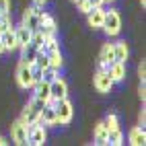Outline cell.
Masks as SVG:
<instances>
[{"instance_id": "obj_28", "label": "cell", "mask_w": 146, "mask_h": 146, "mask_svg": "<svg viewBox=\"0 0 146 146\" xmlns=\"http://www.w3.org/2000/svg\"><path fill=\"white\" fill-rule=\"evenodd\" d=\"M35 64L39 66V68H47L50 66V58H47V54H37V58H35Z\"/></svg>"}, {"instance_id": "obj_19", "label": "cell", "mask_w": 146, "mask_h": 146, "mask_svg": "<svg viewBox=\"0 0 146 146\" xmlns=\"http://www.w3.org/2000/svg\"><path fill=\"white\" fill-rule=\"evenodd\" d=\"M93 136H95V144H99V146L107 144V128H105L103 121L95 125V134Z\"/></svg>"}, {"instance_id": "obj_21", "label": "cell", "mask_w": 146, "mask_h": 146, "mask_svg": "<svg viewBox=\"0 0 146 146\" xmlns=\"http://www.w3.org/2000/svg\"><path fill=\"white\" fill-rule=\"evenodd\" d=\"M56 50H60V45H58V41H56V35H54V37H45L43 45L39 47L41 54H52V52H56Z\"/></svg>"}, {"instance_id": "obj_10", "label": "cell", "mask_w": 146, "mask_h": 146, "mask_svg": "<svg viewBox=\"0 0 146 146\" xmlns=\"http://www.w3.org/2000/svg\"><path fill=\"white\" fill-rule=\"evenodd\" d=\"M103 17H105V11L101 6H93L89 13H86V21H89V25L93 29H99L103 25Z\"/></svg>"}, {"instance_id": "obj_15", "label": "cell", "mask_w": 146, "mask_h": 146, "mask_svg": "<svg viewBox=\"0 0 146 146\" xmlns=\"http://www.w3.org/2000/svg\"><path fill=\"white\" fill-rule=\"evenodd\" d=\"M109 76L113 82H121L125 78V62H113L109 68Z\"/></svg>"}, {"instance_id": "obj_3", "label": "cell", "mask_w": 146, "mask_h": 146, "mask_svg": "<svg viewBox=\"0 0 146 146\" xmlns=\"http://www.w3.org/2000/svg\"><path fill=\"white\" fill-rule=\"evenodd\" d=\"M103 29H105V33L107 35H117L119 33V29H121V17H119V13L117 11H109V13H105V17H103V25H101Z\"/></svg>"}, {"instance_id": "obj_29", "label": "cell", "mask_w": 146, "mask_h": 146, "mask_svg": "<svg viewBox=\"0 0 146 146\" xmlns=\"http://www.w3.org/2000/svg\"><path fill=\"white\" fill-rule=\"evenodd\" d=\"M29 66H31V76H33V82H39V80H41V70H43V68H39L35 62H33V64H29Z\"/></svg>"}, {"instance_id": "obj_37", "label": "cell", "mask_w": 146, "mask_h": 146, "mask_svg": "<svg viewBox=\"0 0 146 146\" xmlns=\"http://www.w3.org/2000/svg\"><path fill=\"white\" fill-rule=\"evenodd\" d=\"M140 2H142V6H144V4H146V0H140Z\"/></svg>"}, {"instance_id": "obj_17", "label": "cell", "mask_w": 146, "mask_h": 146, "mask_svg": "<svg viewBox=\"0 0 146 146\" xmlns=\"http://www.w3.org/2000/svg\"><path fill=\"white\" fill-rule=\"evenodd\" d=\"M21 52H23V54H21V62H25V64H33L35 58H37V54H39V50H37V47H33L31 43L23 45Z\"/></svg>"}, {"instance_id": "obj_5", "label": "cell", "mask_w": 146, "mask_h": 146, "mask_svg": "<svg viewBox=\"0 0 146 146\" xmlns=\"http://www.w3.org/2000/svg\"><path fill=\"white\" fill-rule=\"evenodd\" d=\"M17 82L21 89H31L35 84L33 82V76H31V66L25 64V62H19L17 66Z\"/></svg>"}, {"instance_id": "obj_23", "label": "cell", "mask_w": 146, "mask_h": 146, "mask_svg": "<svg viewBox=\"0 0 146 146\" xmlns=\"http://www.w3.org/2000/svg\"><path fill=\"white\" fill-rule=\"evenodd\" d=\"M56 78H58V68L47 66V68H43V70H41V80H43V82H52V80H56Z\"/></svg>"}, {"instance_id": "obj_2", "label": "cell", "mask_w": 146, "mask_h": 146, "mask_svg": "<svg viewBox=\"0 0 146 146\" xmlns=\"http://www.w3.org/2000/svg\"><path fill=\"white\" fill-rule=\"evenodd\" d=\"M54 109H56V115H58V123H70L72 121L74 109H72V103L68 101V97L54 101Z\"/></svg>"}, {"instance_id": "obj_39", "label": "cell", "mask_w": 146, "mask_h": 146, "mask_svg": "<svg viewBox=\"0 0 146 146\" xmlns=\"http://www.w3.org/2000/svg\"><path fill=\"white\" fill-rule=\"evenodd\" d=\"M74 2H76V0H74Z\"/></svg>"}, {"instance_id": "obj_36", "label": "cell", "mask_w": 146, "mask_h": 146, "mask_svg": "<svg viewBox=\"0 0 146 146\" xmlns=\"http://www.w3.org/2000/svg\"><path fill=\"white\" fill-rule=\"evenodd\" d=\"M4 52V47H2V41H0V54H2Z\"/></svg>"}, {"instance_id": "obj_38", "label": "cell", "mask_w": 146, "mask_h": 146, "mask_svg": "<svg viewBox=\"0 0 146 146\" xmlns=\"http://www.w3.org/2000/svg\"><path fill=\"white\" fill-rule=\"evenodd\" d=\"M105 2H107V0H105ZM109 2H111V0H109Z\"/></svg>"}, {"instance_id": "obj_35", "label": "cell", "mask_w": 146, "mask_h": 146, "mask_svg": "<svg viewBox=\"0 0 146 146\" xmlns=\"http://www.w3.org/2000/svg\"><path fill=\"white\" fill-rule=\"evenodd\" d=\"M4 144H6V140L2 138V136H0V146H4Z\"/></svg>"}, {"instance_id": "obj_16", "label": "cell", "mask_w": 146, "mask_h": 146, "mask_svg": "<svg viewBox=\"0 0 146 146\" xmlns=\"http://www.w3.org/2000/svg\"><path fill=\"white\" fill-rule=\"evenodd\" d=\"M128 140H130V144L132 146H144L146 144V134H144V128H132V132H130V136H128Z\"/></svg>"}, {"instance_id": "obj_20", "label": "cell", "mask_w": 146, "mask_h": 146, "mask_svg": "<svg viewBox=\"0 0 146 146\" xmlns=\"http://www.w3.org/2000/svg\"><path fill=\"white\" fill-rule=\"evenodd\" d=\"M123 142V134L119 132V128H113V130H107V144H113V146H119Z\"/></svg>"}, {"instance_id": "obj_9", "label": "cell", "mask_w": 146, "mask_h": 146, "mask_svg": "<svg viewBox=\"0 0 146 146\" xmlns=\"http://www.w3.org/2000/svg\"><path fill=\"white\" fill-rule=\"evenodd\" d=\"M39 121H41L43 125H54V123H58V115H56L54 101H52V99L43 105V109H41V113H39Z\"/></svg>"}, {"instance_id": "obj_22", "label": "cell", "mask_w": 146, "mask_h": 146, "mask_svg": "<svg viewBox=\"0 0 146 146\" xmlns=\"http://www.w3.org/2000/svg\"><path fill=\"white\" fill-rule=\"evenodd\" d=\"M99 62H115V60H113V43H105V45L101 47Z\"/></svg>"}, {"instance_id": "obj_6", "label": "cell", "mask_w": 146, "mask_h": 146, "mask_svg": "<svg viewBox=\"0 0 146 146\" xmlns=\"http://www.w3.org/2000/svg\"><path fill=\"white\" fill-rule=\"evenodd\" d=\"M93 84H95V89L99 91V93H109L113 89V80H111V76L109 72H101V70H97L95 74V78H93Z\"/></svg>"}, {"instance_id": "obj_18", "label": "cell", "mask_w": 146, "mask_h": 146, "mask_svg": "<svg viewBox=\"0 0 146 146\" xmlns=\"http://www.w3.org/2000/svg\"><path fill=\"white\" fill-rule=\"evenodd\" d=\"M113 60L115 62H125L128 60V45H125V41L113 43Z\"/></svg>"}, {"instance_id": "obj_4", "label": "cell", "mask_w": 146, "mask_h": 146, "mask_svg": "<svg viewBox=\"0 0 146 146\" xmlns=\"http://www.w3.org/2000/svg\"><path fill=\"white\" fill-rule=\"evenodd\" d=\"M43 142H45V128H43V123L37 119L35 123L27 125V144L41 146Z\"/></svg>"}, {"instance_id": "obj_31", "label": "cell", "mask_w": 146, "mask_h": 146, "mask_svg": "<svg viewBox=\"0 0 146 146\" xmlns=\"http://www.w3.org/2000/svg\"><path fill=\"white\" fill-rule=\"evenodd\" d=\"M0 15H11V0H0Z\"/></svg>"}, {"instance_id": "obj_13", "label": "cell", "mask_w": 146, "mask_h": 146, "mask_svg": "<svg viewBox=\"0 0 146 146\" xmlns=\"http://www.w3.org/2000/svg\"><path fill=\"white\" fill-rule=\"evenodd\" d=\"M39 21H41V17L37 15L33 8H27L25 15H23V25L27 29H31V31H37V27H39Z\"/></svg>"}, {"instance_id": "obj_14", "label": "cell", "mask_w": 146, "mask_h": 146, "mask_svg": "<svg viewBox=\"0 0 146 146\" xmlns=\"http://www.w3.org/2000/svg\"><path fill=\"white\" fill-rule=\"evenodd\" d=\"M33 97L35 99H39V101H43V103H47L50 101V82H43V80H39V82H35L33 84Z\"/></svg>"}, {"instance_id": "obj_1", "label": "cell", "mask_w": 146, "mask_h": 146, "mask_svg": "<svg viewBox=\"0 0 146 146\" xmlns=\"http://www.w3.org/2000/svg\"><path fill=\"white\" fill-rule=\"evenodd\" d=\"M43 101H39V99H33L27 103V107H25V111H23V115H21V121L25 123V125H31V123H35L37 119H39V113H41V109H43Z\"/></svg>"}, {"instance_id": "obj_26", "label": "cell", "mask_w": 146, "mask_h": 146, "mask_svg": "<svg viewBox=\"0 0 146 146\" xmlns=\"http://www.w3.org/2000/svg\"><path fill=\"white\" fill-rule=\"evenodd\" d=\"M103 123H105V128H107V130L119 128V125H117V115H115V113H109V115H107V117L103 119Z\"/></svg>"}, {"instance_id": "obj_34", "label": "cell", "mask_w": 146, "mask_h": 146, "mask_svg": "<svg viewBox=\"0 0 146 146\" xmlns=\"http://www.w3.org/2000/svg\"><path fill=\"white\" fill-rule=\"evenodd\" d=\"M33 2H35V4H41V6H43V4L47 2V0H33Z\"/></svg>"}, {"instance_id": "obj_30", "label": "cell", "mask_w": 146, "mask_h": 146, "mask_svg": "<svg viewBox=\"0 0 146 146\" xmlns=\"http://www.w3.org/2000/svg\"><path fill=\"white\" fill-rule=\"evenodd\" d=\"M76 6H78V11H80V13H84V15L93 8V6L89 4V0H76Z\"/></svg>"}, {"instance_id": "obj_27", "label": "cell", "mask_w": 146, "mask_h": 146, "mask_svg": "<svg viewBox=\"0 0 146 146\" xmlns=\"http://www.w3.org/2000/svg\"><path fill=\"white\" fill-rule=\"evenodd\" d=\"M13 23H11V15H0V33L6 31V29H11Z\"/></svg>"}, {"instance_id": "obj_7", "label": "cell", "mask_w": 146, "mask_h": 146, "mask_svg": "<svg viewBox=\"0 0 146 146\" xmlns=\"http://www.w3.org/2000/svg\"><path fill=\"white\" fill-rule=\"evenodd\" d=\"M64 97H68V84H66V80H62L58 76L56 80L50 82V99L58 101V99H64Z\"/></svg>"}, {"instance_id": "obj_11", "label": "cell", "mask_w": 146, "mask_h": 146, "mask_svg": "<svg viewBox=\"0 0 146 146\" xmlns=\"http://www.w3.org/2000/svg\"><path fill=\"white\" fill-rule=\"evenodd\" d=\"M0 41H2V47H4V52H13L17 50V37H15V29H6V31L0 33Z\"/></svg>"}, {"instance_id": "obj_33", "label": "cell", "mask_w": 146, "mask_h": 146, "mask_svg": "<svg viewBox=\"0 0 146 146\" xmlns=\"http://www.w3.org/2000/svg\"><path fill=\"white\" fill-rule=\"evenodd\" d=\"M103 2H105V0H89V4H91V6H101Z\"/></svg>"}, {"instance_id": "obj_8", "label": "cell", "mask_w": 146, "mask_h": 146, "mask_svg": "<svg viewBox=\"0 0 146 146\" xmlns=\"http://www.w3.org/2000/svg\"><path fill=\"white\" fill-rule=\"evenodd\" d=\"M11 136H13V142H15V144H19V146L27 144V125H25L21 119H17V121L11 125Z\"/></svg>"}, {"instance_id": "obj_25", "label": "cell", "mask_w": 146, "mask_h": 146, "mask_svg": "<svg viewBox=\"0 0 146 146\" xmlns=\"http://www.w3.org/2000/svg\"><path fill=\"white\" fill-rule=\"evenodd\" d=\"M43 41H45V37H43L39 31H33V33H31V41H29V43H31L33 47H37V50H39V47L43 45Z\"/></svg>"}, {"instance_id": "obj_24", "label": "cell", "mask_w": 146, "mask_h": 146, "mask_svg": "<svg viewBox=\"0 0 146 146\" xmlns=\"http://www.w3.org/2000/svg\"><path fill=\"white\" fill-rule=\"evenodd\" d=\"M47 58H50V66H54V68H60L62 66V54H60V50L47 54Z\"/></svg>"}, {"instance_id": "obj_32", "label": "cell", "mask_w": 146, "mask_h": 146, "mask_svg": "<svg viewBox=\"0 0 146 146\" xmlns=\"http://www.w3.org/2000/svg\"><path fill=\"white\" fill-rule=\"evenodd\" d=\"M138 74H140V80L146 78V76H144V74H146V62H144V60H142V64L138 66Z\"/></svg>"}, {"instance_id": "obj_12", "label": "cell", "mask_w": 146, "mask_h": 146, "mask_svg": "<svg viewBox=\"0 0 146 146\" xmlns=\"http://www.w3.org/2000/svg\"><path fill=\"white\" fill-rule=\"evenodd\" d=\"M15 29V37H17V45L19 47H23V45H27L29 41H31V29H27L23 23L21 25H19V27H13Z\"/></svg>"}]
</instances>
